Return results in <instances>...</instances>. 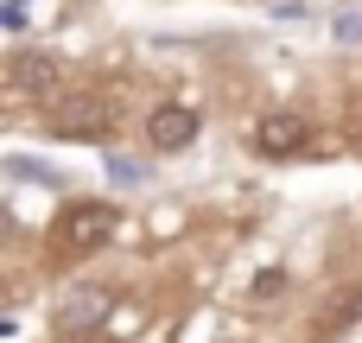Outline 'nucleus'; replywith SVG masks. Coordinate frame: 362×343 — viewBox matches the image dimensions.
<instances>
[{
    "label": "nucleus",
    "mask_w": 362,
    "mask_h": 343,
    "mask_svg": "<svg viewBox=\"0 0 362 343\" xmlns=\"http://www.w3.org/2000/svg\"><path fill=\"white\" fill-rule=\"evenodd\" d=\"M197 134H204L197 108H178V102H165V108H153V115H146V140H153V153H185Z\"/></svg>",
    "instance_id": "7ed1b4c3"
},
{
    "label": "nucleus",
    "mask_w": 362,
    "mask_h": 343,
    "mask_svg": "<svg viewBox=\"0 0 362 343\" xmlns=\"http://www.w3.org/2000/svg\"><path fill=\"white\" fill-rule=\"evenodd\" d=\"M305 140H312V134H305V121L280 108V115H261V121H255V140H248V146H255V153H267V159H293Z\"/></svg>",
    "instance_id": "20e7f679"
},
{
    "label": "nucleus",
    "mask_w": 362,
    "mask_h": 343,
    "mask_svg": "<svg viewBox=\"0 0 362 343\" xmlns=\"http://www.w3.org/2000/svg\"><path fill=\"white\" fill-rule=\"evenodd\" d=\"M102 318H108V293H102V286H76V299H64V306L51 312L57 331H89V325H102Z\"/></svg>",
    "instance_id": "39448f33"
},
{
    "label": "nucleus",
    "mask_w": 362,
    "mask_h": 343,
    "mask_svg": "<svg viewBox=\"0 0 362 343\" xmlns=\"http://www.w3.org/2000/svg\"><path fill=\"white\" fill-rule=\"evenodd\" d=\"M13 83H19L25 95H51V89H57V64H51V57L19 51V57H13Z\"/></svg>",
    "instance_id": "423d86ee"
},
{
    "label": "nucleus",
    "mask_w": 362,
    "mask_h": 343,
    "mask_svg": "<svg viewBox=\"0 0 362 343\" xmlns=\"http://www.w3.org/2000/svg\"><path fill=\"white\" fill-rule=\"evenodd\" d=\"M108 236H115V204H102V197H89V204H70V210L57 216V242H64V248H76V255L102 248Z\"/></svg>",
    "instance_id": "f257e3e1"
},
{
    "label": "nucleus",
    "mask_w": 362,
    "mask_h": 343,
    "mask_svg": "<svg viewBox=\"0 0 362 343\" xmlns=\"http://www.w3.org/2000/svg\"><path fill=\"white\" fill-rule=\"evenodd\" d=\"M108 121H115V108L102 95H64V102H51V127L64 140H102Z\"/></svg>",
    "instance_id": "f03ea898"
},
{
    "label": "nucleus",
    "mask_w": 362,
    "mask_h": 343,
    "mask_svg": "<svg viewBox=\"0 0 362 343\" xmlns=\"http://www.w3.org/2000/svg\"><path fill=\"white\" fill-rule=\"evenodd\" d=\"M248 293H255V299H280V293H286V274H280V267H261V274L248 280Z\"/></svg>",
    "instance_id": "0eeeda50"
}]
</instances>
